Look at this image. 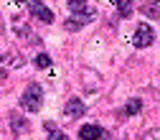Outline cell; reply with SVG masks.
<instances>
[{
	"instance_id": "obj_6",
	"label": "cell",
	"mask_w": 160,
	"mask_h": 140,
	"mask_svg": "<svg viewBox=\"0 0 160 140\" xmlns=\"http://www.w3.org/2000/svg\"><path fill=\"white\" fill-rule=\"evenodd\" d=\"M79 137H82V140H99V137H102V127H99V125H82Z\"/></svg>"
},
{
	"instance_id": "obj_7",
	"label": "cell",
	"mask_w": 160,
	"mask_h": 140,
	"mask_svg": "<svg viewBox=\"0 0 160 140\" xmlns=\"http://www.w3.org/2000/svg\"><path fill=\"white\" fill-rule=\"evenodd\" d=\"M66 5L71 13H84L87 10V0H66Z\"/></svg>"
},
{
	"instance_id": "obj_5",
	"label": "cell",
	"mask_w": 160,
	"mask_h": 140,
	"mask_svg": "<svg viewBox=\"0 0 160 140\" xmlns=\"http://www.w3.org/2000/svg\"><path fill=\"white\" fill-rule=\"evenodd\" d=\"M64 112H66V117H82V115L87 112V107H84V102H82L79 97H74V99H69V102H66Z\"/></svg>"
},
{
	"instance_id": "obj_4",
	"label": "cell",
	"mask_w": 160,
	"mask_h": 140,
	"mask_svg": "<svg viewBox=\"0 0 160 140\" xmlns=\"http://www.w3.org/2000/svg\"><path fill=\"white\" fill-rule=\"evenodd\" d=\"M92 21H94V10H84V13L69 18V21L64 23V28H66V31H79L82 26H87V23H92Z\"/></svg>"
},
{
	"instance_id": "obj_11",
	"label": "cell",
	"mask_w": 160,
	"mask_h": 140,
	"mask_svg": "<svg viewBox=\"0 0 160 140\" xmlns=\"http://www.w3.org/2000/svg\"><path fill=\"white\" fill-rule=\"evenodd\" d=\"M13 130L18 132V130H21V132H26L28 130V125H26V120L21 117V120H18V115H13Z\"/></svg>"
},
{
	"instance_id": "obj_13",
	"label": "cell",
	"mask_w": 160,
	"mask_h": 140,
	"mask_svg": "<svg viewBox=\"0 0 160 140\" xmlns=\"http://www.w3.org/2000/svg\"><path fill=\"white\" fill-rule=\"evenodd\" d=\"M142 140H160V130H150V132H145Z\"/></svg>"
},
{
	"instance_id": "obj_1",
	"label": "cell",
	"mask_w": 160,
	"mask_h": 140,
	"mask_svg": "<svg viewBox=\"0 0 160 140\" xmlns=\"http://www.w3.org/2000/svg\"><path fill=\"white\" fill-rule=\"evenodd\" d=\"M41 105H43V89H41V84H28L26 92H23V97H21V107L26 112H38Z\"/></svg>"
},
{
	"instance_id": "obj_14",
	"label": "cell",
	"mask_w": 160,
	"mask_h": 140,
	"mask_svg": "<svg viewBox=\"0 0 160 140\" xmlns=\"http://www.w3.org/2000/svg\"><path fill=\"white\" fill-rule=\"evenodd\" d=\"M3 82H5V69L0 66V84H3Z\"/></svg>"
},
{
	"instance_id": "obj_2",
	"label": "cell",
	"mask_w": 160,
	"mask_h": 140,
	"mask_svg": "<svg viewBox=\"0 0 160 140\" xmlns=\"http://www.w3.org/2000/svg\"><path fill=\"white\" fill-rule=\"evenodd\" d=\"M155 41V33H152V28L148 26V23H140L137 28H135V36H132V44L137 46V49H148L150 44Z\"/></svg>"
},
{
	"instance_id": "obj_8",
	"label": "cell",
	"mask_w": 160,
	"mask_h": 140,
	"mask_svg": "<svg viewBox=\"0 0 160 140\" xmlns=\"http://www.w3.org/2000/svg\"><path fill=\"white\" fill-rule=\"evenodd\" d=\"M114 5H117V10L119 13H122L125 18L132 13V0H114Z\"/></svg>"
},
{
	"instance_id": "obj_9",
	"label": "cell",
	"mask_w": 160,
	"mask_h": 140,
	"mask_svg": "<svg viewBox=\"0 0 160 140\" xmlns=\"http://www.w3.org/2000/svg\"><path fill=\"white\" fill-rule=\"evenodd\" d=\"M140 110H142V102H140V99H130L127 107H125V115L130 117V115H137Z\"/></svg>"
},
{
	"instance_id": "obj_16",
	"label": "cell",
	"mask_w": 160,
	"mask_h": 140,
	"mask_svg": "<svg viewBox=\"0 0 160 140\" xmlns=\"http://www.w3.org/2000/svg\"><path fill=\"white\" fill-rule=\"evenodd\" d=\"M152 3H158V0H152Z\"/></svg>"
},
{
	"instance_id": "obj_12",
	"label": "cell",
	"mask_w": 160,
	"mask_h": 140,
	"mask_svg": "<svg viewBox=\"0 0 160 140\" xmlns=\"http://www.w3.org/2000/svg\"><path fill=\"white\" fill-rule=\"evenodd\" d=\"M48 140H69V135H66V132H58V130H53Z\"/></svg>"
},
{
	"instance_id": "obj_3",
	"label": "cell",
	"mask_w": 160,
	"mask_h": 140,
	"mask_svg": "<svg viewBox=\"0 0 160 140\" xmlns=\"http://www.w3.org/2000/svg\"><path fill=\"white\" fill-rule=\"evenodd\" d=\"M28 8H31V13H33L41 23H53V13L41 3V0H28Z\"/></svg>"
},
{
	"instance_id": "obj_10",
	"label": "cell",
	"mask_w": 160,
	"mask_h": 140,
	"mask_svg": "<svg viewBox=\"0 0 160 140\" xmlns=\"http://www.w3.org/2000/svg\"><path fill=\"white\" fill-rule=\"evenodd\" d=\"M36 66H38V69H48V66H51V56H48V54H38V56H36Z\"/></svg>"
},
{
	"instance_id": "obj_15",
	"label": "cell",
	"mask_w": 160,
	"mask_h": 140,
	"mask_svg": "<svg viewBox=\"0 0 160 140\" xmlns=\"http://www.w3.org/2000/svg\"><path fill=\"white\" fill-rule=\"evenodd\" d=\"M13 3H23V0H13Z\"/></svg>"
}]
</instances>
